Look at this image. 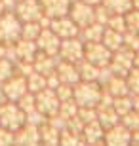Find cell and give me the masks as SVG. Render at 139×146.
Instances as JSON below:
<instances>
[{"mask_svg": "<svg viewBox=\"0 0 139 146\" xmlns=\"http://www.w3.org/2000/svg\"><path fill=\"white\" fill-rule=\"evenodd\" d=\"M99 118H101V119H99V123H103V125H107V123L109 125H114L118 121V114L112 112V110H111V112H107V110H105V112L99 114Z\"/></svg>", "mask_w": 139, "mask_h": 146, "instance_id": "cell-28", "label": "cell"}, {"mask_svg": "<svg viewBox=\"0 0 139 146\" xmlns=\"http://www.w3.org/2000/svg\"><path fill=\"white\" fill-rule=\"evenodd\" d=\"M132 101H128V99H116V103H114V108L118 110V114H128L130 110H132Z\"/></svg>", "mask_w": 139, "mask_h": 146, "instance_id": "cell-31", "label": "cell"}, {"mask_svg": "<svg viewBox=\"0 0 139 146\" xmlns=\"http://www.w3.org/2000/svg\"><path fill=\"white\" fill-rule=\"evenodd\" d=\"M78 74H80V78H84V80H93V78H97V74H99V72H97V68L93 65H91L90 61H88V63H84V65H80V68H78Z\"/></svg>", "mask_w": 139, "mask_h": 146, "instance_id": "cell-23", "label": "cell"}, {"mask_svg": "<svg viewBox=\"0 0 139 146\" xmlns=\"http://www.w3.org/2000/svg\"><path fill=\"white\" fill-rule=\"evenodd\" d=\"M21 34V23L13 13H2L0 17V40L2 42H15Z\"/></svg>", "mask_w": 139, "mask_h": 146, "instance_id": "cell-1", "label": "cell"}, {"mask_svg": "<svg viewBox=\"0 0 139 146\" xmlns=\"http://www.w3.org/2000/svg\"><path fill=\"white\" fill-rule=\"evenodd\" d=\"M17 2H21V0H17Z\"/></svg>", "mask_w": 139, "mask_h": 146, "instance_id": "cell-39", "label": "cell"}, {"mask_svg": "<svg viewBox=\"0 0 139 146\" xmlns=\"http://www.w3.org/2000/svg\"><path fill=\"white\" fill-rule=\"evenodd\" d=\"M105 139H107V146H128L130 141H132V137H130L128 129H126L124 125L112 127V129L107 133Z\"/></svg>", "mask_w": 139, "mask_h": 146, "instance_id": "cell-11", "label": "cell"}, {"mask_svg": "<svg viewBox=\"0 0 139 146\" xmlns=\"http://www.w3.org/2000/svg\"><path fill=\"white\" fill-rule=\"evenodd\" d=\"M134 63H137V65H139V53H137V57H134Z\"/></svg>", "mask_w": 139, "mask_h": 146, "instance_id": "cell-38", "label": "cell"}, {"mask_svg": "<svg viewBox=\"0 0 139 146\" xmlns=\"http://www.w3.org/2000/svg\"><path fill=\"white\" fill-rule=\"evenodd\" d=\"M82 2H86V4H90V6H97V4H101L103 0H82Z\"/></svg>", "mask_w": 139, "mask_h": 146, "instance_id": "cell-35", "label": "cell"}, {"mask_svg": "<svg viewBox=\"0 0 139 146\" xmlns=\"http://www.w3.org/2000/svg\"><path fill=\"white\" fill-rule=\"evenodd\" d=\"M17 17L23 19V21H38L40 17H42V4L38 2V0H21V2H17Z\"/></svg>", "mask_w": 139, "mask_h": 146, "instance_id": "cell-4", "label": "cell"}, {"mask_svg": "<svg viewBox=\"0 0 139 146\" xmlns=\"http://www.w3.org/2000/svg\"><path fill=\"white\" fill-rule=\"evenodd\" d=\"M34 68H36V72H40V74H52V55H38L36 59H34Z\"/></svg>", "mask_w": 139, "mask_h": 146, "instance_id": "cell-20", "label": "cell"}, {"mask_svg": "<svg viewBox=\"0 0 139 146\" xmlns=\"http://www.w3.org/2000/svg\"><path fill=\"white\" fill-rule=\"evenodd\" d=\"M71 19L78 25V27H88L95 19V10L86 2H76L71 6Z\"/></svg>", "mask_w": 139, "mask_h": 146, "instance_id": "cell-3", "label": "cell"}, {"mask_svg": "<svg viewBox=\"0 0 139 146\" xmlns=\"http://www.w3.org/2000/svg\"><path fill=\"white\" fill-rule=\"evenodd\" d=\"M27 91V82L25 78H11L4 87V93L10 99H21Z\"/></svg>", "mask_w": 139, "mask_h": 146, "instance_id": "cell-14", "label": "cell"}, {"mask_svg": "<svg viewBox=\"0 0 139 146\" xmlns=\"http://www.w3.org/2000/svg\"><path fill=\"white\" fill-rule=\"evenodd\" d=\"M103 33H105V31L101 29V25H93V23H91V25L86 27V34L90 38V42H91V38H95V42H99L103 38Z\"/></svg>", "mask_w": 139, "mask_h": 146, "instance_id": "cell-26", "label": "cell"}, {"mask_svg": "<svg viewBox=\"0 0 139 146\" xmlns=\"http://www.w3.org/2000/svg\"><path fill=\"white\" fill-rule=\"evenodd\" d=\"M139 86V70H134L132 76H130V87H135Z\"/></svg>", "mask_w": 139, "mask_h": 146, "instance_id": "cell-34", "label": "cell"}, {"mask_svg": "<svg viewBox=\"0 0 139 146\" xmlns=\"http://www.w3.org/2000/svg\"><path fill=\"white\" fill-rule=\"evenodd\" d=\"M75 97L80 106H93V104L99 103L101 91L95 84H86V86H80L75 89Z\"/></svg>", "mask_w": 139, "mask_h": 146, "instance_id": "cell-5", "label": "cell"}, {"mask_svg": "<svg viewBox=\"0 0 139 146\" xmlns=\"http://www.w3.org/2000/svg\"><path fill=\"white\" fill-rule=\"evenodd\" d=\"M40 4L48 17H63L71 10V0H40Z\"/></svg>", "mask_w": 139, "mask_h": 146, "instance_id": "cell-9", "label": "cell"}, {"mask_svg": "<svg viewBox=\"0 0 139 146\" xmlns=\"http://www.w3.org/2000/svg\"><path fill=\"white\" fill-rule=\"evenodd\" d=\"M52 31L57 36H65V38H73L78 34V25L73 19H65V17H57L55 21H52Z\"/></svg>", "mask_w": 139, "mask_h": 146, "instance_id": "cell-10", "label": "cell"}, {"mask_svg": "<svg viewBox=\"0 0 139 146\" xmlns=\"http://www.w3.org/2000/svg\"><path fill=\"white\" fill-rule=\"evenodd\" d=\"M0 104H4V95H2V89H0Z\"/></svg>", "mask_w": 139, "mask_h": 146, "instance_id": "cell-36", "label": "cell"}, {"mask_svg": "<svg viewBox=\"0 0 139 146\" xmlns=\"http://www.w3.org/2000/svg\"><path fill=\"white\" fill-rule=\"evenodd\" d=\"M61 55H63L65 61H69V63H76V61L82 57V46L78 40H67V42L61 44V48H59Z\"/></svg>", "mask_w": 139, "mask_h": 146, "instance_id": "cell-12", "label": "cell"}, {"mask_svg": "<svg viewBox=\"0 0 139 146\" xmlns=\"http://www.w3.org/2000/svg\"><path fill=\"white\" fill-rule=\"evenodd\" d=\"M126 25H128L135 34L139 33V11H132V13H128V17H126Z\"/></svg>", "mask_w": 139, "mask_h": 146, "instance_id": "cell-29", "label": "cell"}, {"mask_svg": "<svg viewBox=\"0 0 139 146\" xmlns=\"http://www.w3.org/2000/svg\"><path fill=\"white\" fill-rule=\"evenodd\" d=\"M103 40H105V46H107L109 49H120V46H122V42H124L122 33H118L114 29L105 31V33H103Z\"/></svg>", "mask_w": 139, "mask_h": 146, "instance_id": "cell-17", "label": "cell"}, {"mask_svg": "<svg viewBox=\"0 0 139 146\" xmlns=\"http://www.w3.org/2000/svg\"><path fill=\"white\" fill-rule=\"evenodd\" d=\"M59 78L63 82H76L80 78V74H78V68H75V66L67 61V63H63V65L59 66Z\"/></svg>", "mask_w": 139, "mask_h": 146, "instance_id": "cell-18", "label": "cell"}, {"mask_svg": "<svg viewBox=\"0 0 139 146\" xmlns=\"http://www.w3.org/2000/svg\"><path fill=\"white\" fill-rule=\"evenodd\" d=\"M38 139H40V137H38L36 129H34V127H27L25 131H21V133L15 137V142L19 146H36Z\"/></svg>", "mask_w": 139, "mask_h": 146, "instance_id": "cell-16", "label": "cell"}, {"mask_svg": "<svg viewBox=\"0 0 139 146\" xmlns=\"http://www.w3.org/2000/svg\"><path fill=\"white\" fill-rule=\"evenodd\" d=\"M132 65H134V57H132V53H126L124 55V51L120 49L118 51V55L114 57V61H112V70L116 72L118 76H126L130 72V68H132Z\"/></svg>", "mask_w": 139, "mask_h": 146, "instance_id": "cell-13", "label": "cell"}, {"mask_svg": "<svg viewBox=\"0 0 139 146\" xmlns=\"http://www.w3.org/2000/svg\"><path fill=\"white\" fill-rule=\"evenodd\" d=\"M126 82L122 80V78H114V80L111 82V89H109V91L112 93V95H118V97H122L124 93L128 91V89H126Z\"/></svg>", "mask_w": 139, "mask_h": 146, "instance_id": "cell-25", "label": "cell"}, {"mask_svg": "<svg viewBox=\"0 0 139 146\" xmlns=\"http://www.w3.org/2000/svg\"><path fill=\"white\" fill-rule=\"evenodd\" d=\"M86 137H88L90 141H99V139H101V123L90 121V123L86 125Z\"/></svg>", "mask_w": 139, "mask_h": 146, "instance_id": "cell-24", "label": "cell"}, {"mask_svg": "<svg viewBox=\"0 0 139 146\" xmlns=\"http://www.w3.org/2000/svg\"><path fill=\"white\" fill-rule=\"evenodd\" d=\"M2 53H4V48H2V42H0V57H2Z\"/></svg>", "mask_w": 139, "mask_h": 146, "instance_id": "cell-37", "label": "cell"}, {"mask_svg": "<svg viewBox=\"0 0 139 146\" xmlns=\"http://www.w3.org/2000/svg\"><path fill=\"white\" fill-rule=\"evenodd\" d=\"M23 110L15 104H0V123L8 129H19L23 125Z\"/></svg>", "mask_w": 139, "mask_h": 146, "instance_id": "cell-2", "label": "cell"}, {"mask_svg": "<svg viewBox=\"0 0 139 146\" xmlns=\"http://www.w3.org/2000/svg\"><path fill=\"white\" fill-rule=\"evenodd\" d=\"M109 25H111L114 31H118V33H124L126 31V19H124V15H114V17H109Z\"/></svg>", "mask_w": 139, "mask_h": 146, "instance_id": "cell-27", "label": "cell"}, {"mask_svg": "<svg viewBox=\"0 0 139 146\" xmlns=\"http://www.w3.org/2000/svg\"><path fill=\"white\" fill-rule=\"evenodd\" d=\"M40 33H42V31H40V25H38L36 21H31V23H27L25 27H21V34L27 38V40L29 38H34V40H36Z\"/></svg>", "mask_w": 139, "mask_h": 146, "instance_id": "cell-22", "label": "cell"}, {"mask_svg": "<svg viewBox=\"0 0 139 146\" xmlns=\"http://www.w3.org/2000/svg\"><path fill=\"white\" fill-rule=\"evenodd\" d=\"M86 57H88V61H90L91 65L103 66L111 61V51L107 49L105 44L101 46V44H97V42H90L88 48H86Z\"/></svg>", "mask_w": 139, "mask_h": 146, "instance_id": "cell-6", "label": "cell"}, {"mask_svg": "<svg viewBox=\"0 0 139 146\" xmlns=\"http://www.w3.org/2000/svg\"><path fill=\"white\" fill-rule=\"evenodd\" d=\"M34 106H36L34 104V97H31V95H23L21 97V103H19V108L21 110H31Z\"/></svg>", "mask_w": 139, "mask_h": 146, "instance_id": "cell-32", "label": "cell"}, {"mask_svg": "<svg viewBox=\"0 0 139 146\" xmlns=\"http://www.w3.org/2000/svg\"><path fill=\"white\" fill-rule=\"evenodd\" d=\"M36 106L40 112L44 114H50V116H54L59 108V99L54 91H48V89H42V93L36 97Z\"/></svg>", "mask_w": 139, "mask_h": 146, "instance_id": "cell-7", "label": "cell"}, {"mask_svg": "<svg viewBox=\"0 0 139 146\" xmlns=\"http://www.w3.org/2000/svg\"><path fill=\"white\" fill-rule=\"evenodd\" d=\"M38 44H40V49H42L46 55H55L61 48V42H59V36L54 31H42L38 34Z\"/></svg>", "mask_w": 139, "mask_h": 146, "instance_id": "cell-8", "label": "cell"}, {"mask_svg": "<svg viewBox=\"0 0 139 146\" xmlns=\"http://www.w3.org/2000/svg\"><path fill=\"white\" fill-rule=\"evenodd\" d=\"M103 6L116 15H124L132 10V0H103Z\"/></svg>", "mask_w": 139, "mask_h": 146, "instance_id": "cell-15", "label": "cell"}, {"mask_svg": "<svg viewBox=\"0 0 139 146\" xmlns=\"http://www.w3.org/2000/svg\"><path fill=\"white\" fill-rule=\"evenodd\" d=\"M13 142L10 131H0V146H10Z\"/></svg>", "mask_w": 139, "mask_h": 146, "instance_id": "cell-33", "label": "cell"}, {"mask_svg": "<svg viewBox=\"0 0 139 146\" xmlns=\"http://www.w3.org/2000/svg\"><path fill=\"white\" fill-rule=\"evenodd\" d=\"M34 44L31 40H23V42H17V57H21L23 61H32L34 57Z\"/></svg>", "mask_w": 139, "mask_h": 146, "instance_id": "cell-19", "label": "cell"}, {"mask_svg": "<svg viewBox=\"0 0 139 146\" xmlns=\"http://www.w3.org/2000/svg\"><path fill=\"white\" fill-rule=\"evenodd\" d=\"M11 76V63L8 59H0V80H8Z\"/></svg>", "mask_w": 139, "mask_h": 146, "instance_id": "cell-30", "label": "cell"}, {"mask_svg": "<svg viewBox=\"0 0 139 146\" xmlns=\"http://www.w3.org/2000/svg\"><path fill=\"white\" fill-rule=\"evenodd\" d=\"M46 86H48V82H46V76H44V74H36V72H32V74L29 76L27 87L31 89V91H42Z\"/></svg>", "mask_w": 139, "mask_h": 146, "instance_id": "cell-21", "label": "cell"}]
</instances>
